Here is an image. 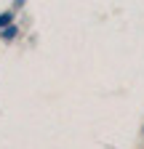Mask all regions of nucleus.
<instances>
[{
    "mask_svg": "<svg viewBox=\"0 0 144 149\" xmlns=\"http://www.w3.org/2000/svg\"><path fill=\"white\" fill-rule=\"evenodd\" d=\"M16 35V29L13 27H8V29H3V37H6V40H8V37H13Z\"/></svg>",
    "mask_w": 144,
    "mask_h": 149,
    "instance_id": "f03ea898",
    "label": "nucleus"
},
{
    "mask_svg": "<svg viewBox=\"0 0 144 149\" xmlns=\"http://www.w3.org/2000/svg\"><path fill=\"white\" fill-rule=\"evenodd\" d=\"M8 22H11V11L0 13V27H3V29H8Z\"/></svg>",
    "mask_w": 144,
    "mask_h": 149,
    "instance_id": "f257e3e1",
    "label": "nucleus"
}]
</instances>
